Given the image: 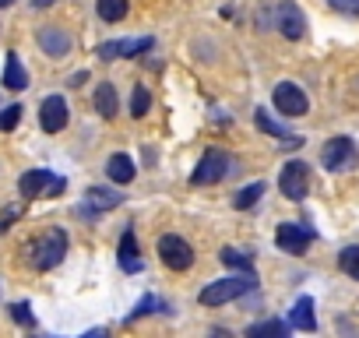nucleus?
Masks as SVG:
<instances>
[{
    "label": "nucleus",
    "instance_id": "obj_16",
    "mask_svg": "<svg viewBox=\"0 0 359 338\" xmlns=\"http://www.w3.org/2000/svg\"><path fill=\"white\" fill-rule=\"evenodd\" d=\"M4 85H8L11 92H22V88H29V71L22 67L18 53H8V60H4Z\"/></svg>",
    "mask_w": 359,
    "mask_h": 338
},
{
    "label": "nucleus",
    "instance_id": "obj_26",
    "mask_svg": "<svg viewBox=\"0 0 359 338\" xmlns=\"http://www.w3.org/2000/svg\"><path fill=\"white\" fill-rule=\"evenodd\" d=\"M22 106H8V109H0V130H15L18 120H22Z\"/></svg>",
    "mask_w": 359,
    "mask_h": 338
},
{
    "label": "nucleus",
    "instance_id": "obj_34",
    "mask_svg": "<svg viewBox=\"0 0 359 338\" xmlns=\"http://www.w3.org/2000/svg\"><path fill=\"white\" fill-rule=\"evenodd\" d=\"M50 4H57V0H36V8H50Z\"/></svg>",
    "mask_w": 359,
    "mask_h": 338
},
{
    "label": "nucleus",
    "instance_id": "obj_3",
    "mask_svg": "<svg viewBox=\"0 0 359 338\" xmlns=\"http://www.w3.org/2000/svg\"><path fill=\"white\" fill-rule=\"evenodd\" d=\"M278 191L289 198V201H303L306 191H310V165L292 158L282 165V173H278Z\"/></svg>",
    "mask_w": 359,
    "mask_h": 338
},
{
    "label": "nucleus",
    "instance_id": "obj_32",
    "mask_svg": "<svg viewBox=\"0 0 359 338\" xmlns=\"http://www.w3.org/2000/svg\"><path fill=\"white\" fill-rule=\"evenodd\" d=\"M15 219H18V208H11V212H8L4 219H0V233H8V226H11Z\"/></svg>",
    "mask_w": 359,
    "mask_h": 338
},
{
    "label": "nucleus",
    "instance_id": "obj_35",
    "mask_svg": "<svg viewBox=\"0 0 359 338\" xmlns=\"http://www.w3.org/2000/svg\"><path fill=\"white\" fill-rule=\"evenodd\" d=\"M8 4H15V0H0V8H8Z\"/></svg>",
    "mask_w": 359,
    "mask_h": 338
},
{
    "label": "nucleus",
    "instance_id": "obj_23",
    "mask_svg": "<svg viewBox=\"0 0 359 338\" xmlns=\"http://www.w3.org/2000/svg\"><path fill=\"white\" fill-rule=\"evenodd\" d=\"M148 106H151L148 88H144V85H134V92H130V113H134V116H144Z\"/></svg>",
    "mask_w": 359,
    "mask_h": 338
},
{
    "label": "nucleus",
    "instance_id": "obj_14",
    "mask_svg": "<svg viewBox=\"0 0 359 338\" xmlns=\"http://www.w3.org/2000/svg\"><path fill=\"white\" fill-rule=\"evenodd\" d=\"M289 324L299 327V331H317V317H313V299L310 296H299L289 310Z\"/></svg>",
    "mask_w": 359,
    "mask_h": 338
},
{
    "label": "nucleus",
    "instance_id": "obj_5",
    "mask_svg": "<svg viewBox=\"0 0 359 338\" xmlns=\"http://www.w3.org/2000/svg\"><path fill=\"white\" fill-rule=\"evenodd\" d=\"M158 257H162V264L172 268V271H187V268L194 264L191 243H187L184 236H172V233L158 236Z\"/></svg>",
    "mask_w": 359,
    "mask_h": 338
},
{
    "label": "nucleus",
    "instance_id": "obj_2",
    "mask_svg": "<svg viewBox=\"0 0 359 338\" xmlns=\"http://www.w3.org/2000/svg\"><path fill=\"white\" fill-rule=\"evenodd\" d=\"M64 254H67V233H64V229H50L46 236L36 240V247H32V264H36L39 271H50V268H57V264L64 261Z\"/></svg>",
    "mask_w": 359,
    "mask_h": 338
},
{
    "label": "nucleus",
    "instance_id": "obj_22",
    "mask_svg": "<svg viewBox=\"0 0 359 338\" xmlns=\"http://www.w3.org/2000/svg\"><path fill=\"white\" fill-rule=\"evenodd\" d=\"M247 334H250V338H261V334H275V338H282V334H289V324H282V320H264V324L247 327Z\"/></svg>",
    "mask_w": 359,
    "mask_h": 338
},
{
    "label": "nucleus",
    "instance_id": "obj_18",
    "mask_svg": "<svg viewBox=\"0 0 359 338\" xmlns=\"http://www.w3.org/2000/svg\"><path fill=\"white\" fill-rule=\"evenodd\" d=\"M116 106H120L116 88H113L109 81H102V85L95 88V113H99V116H106V120H113V116H116Z\"/></svg>",
    "mask_w": 359,
    "mask_h": 338
},
{
    "label": "nucleus",
    "instance_id": "obj_15",
    "mask_svg": "<svg viewBox=\"0 0 359 338\" xmlns=\"http://www.w3.org/2000/svg\"><path fill=\"white\" fill-rule=\"evenodd\" d=\"M106 177H109L113 184H130V180H134V158L123 155V151L109 155V162H106Z\"/></svg>",
    "mask_w": 359,
    "mask_h": 338
},
{
    "label": "nucleus",
    "instance_id": "obj_12",
    "mask_svg": "<svg viewBox=\"0 0 359 338\" xmlns=\"http://www.w3.org/2000/svg\"><path fill=\"white\" fill-rule=\"evenodd\" d=\"M36 43H39V50L46 53V57H67L71 53V36L64 32V29H57V25H46V29H39V36H36Z\"/></svg>",
    "mask_w": 359,
    "mask_h": 338
},
{
    "label": "nucleus",
    "instance_id": "obj_7",
    "mask_svg": "<svg viewBox=\"0 0 359 338\" xmlns=\"http://www.w3.org/2000/svg\"><path fill=\"white\" fill-rule=\"evenodd\" d=\"M355 144H352V137H331L327 144H324V151H320V162H324V169L327 173H341V169H348L352 162H355Z\"/></svg>",
    "mask_w": 359,
    "mask_h": 338
},
{
    "label": "nucleus",
    "instance_id": "obj_19",
    "mask_svg": "<svg viewBox=\"0 0 359 338\" xmlns=\"http://www.w3.org/2000/svg\"><path fill=\"white\" fill-rule=\"evenodd\" d=\"M127 0H95V11L102 22H123L127 18Z\"/></svg>",
    "mask_w": 359,
    "mask_h": 338
},
{
    "label": "nucleus",
    "instance_id": "obj_13",
    "mask_svg": "<svg viewBox=\"0 0 359 338\" xmlns=\"http://www.w3.org/2000/svg\"><path fill=\"white\" fill-rule=\"evenodd\" d=\"M53 180H57V177L50 173V169H29V173L18 180V194H22V198H39Z\"/></svg>",
    "mask_w": 359,
    "mask_h": 338
},
{
    "label": "nucleus",
    "instance_id": "obj_30",
    "mask_svg": "<svg viewBox=\"0 0 359 338\" xmlns=\"http://www.w3.org/2000/svg\"><path fill=\"white\" fill-rule=\"evenodd\" d=\"M151 306H155V296H144V299H141V303H137V306H134V310L127 313V324H134L137 317H144V313H151Z\"/></svg>",
    "mask_w": 359,
    "mask_h": 338
},
{
    "label": "nucleus",
    "instance_id": "obj_1",
    "mask_svg": "<svg viewBox=\"0 0 359 338\" xmlns=\"http://www.w3.org/2000/svg\"><path fill=\"white\" fill-rule=\"evenodd\" d=\"M257 285V275L254 271H243V275H233V278H219L212 285L201 289V303L205 306H222V303H233L240 299L243 292H250Z\"/></svg>",
    "mask_w": 359,
    "mask_h": 338
},
{
    "label": "nucleus",
    "instance_id": "obj_10",
    "mask_svg": "<svg viewBox=\"0 0 359 338\" xmlns=\"http://www.w3.org/2000/svg\"><path fill=\"white\" fill-rule=\"evenodd\" d=\"M39 127L46 134H60L67 127V99L64 95H46L39 106Z\"/></svg>",
    "mask_w": 359,
    "mask_h": 338
},
{
    "label": "nucleus",
    "instance_id": "obj_27",
    "mask_svg": "<svg viewBox=\"0 0 359 338\" xmlns=\"http://www.w3.org/2000/svg\"><path fill=\"white\" fill-rule=\"evenodd\" d=\"M257 127H261L264 134H271V137H282V134H285V127H282V123H275L264 109H257Z\"/></svg>",
    "mask_w": 359,
    "mask_h": 338
},
{
    "label": "nucleus",
    "instance_id": "obj_21",
    "mask_svg": "<svg viewBox=\"0 0 359 338\" xmlns=\"http://www.w3.org/2000/svg\"><path fill=\"white\" fill-rule=\"evenodd\" d=\"M338 268H341L348 278L359 282V247H345V250L338 254Z\"/></svg>",
    "mask_w": 359,
    "mask_h": 338
},
{
    "label": "nucleus",
    "instance_id": "obj_20",
    "mask_svg": "<svg viewBox=\"0 0 359 338\" xmlns=\"http://www.w3.org/2000/svg\"><path fill=\"white\" fill-rule=\"evenodd\" d=\"M264 191H268V187H264V184L257 180V184H250V187H243V191H240V194L233 198V205H236L240 212H247V208H254V205L261 201V194H264Z\"/></svg>",
    "mask_w": 359,
    "mask_h": 338
},
{
    "label": "nucleus",
    "instance_id": "obj_31",
    "mask_svg": "<svg viewBox=\"0 0 359 338\" xmlns=\"http://www.w3.org/2000/svg\"><path fill=\"white\" fill-rule=\"evenodd\" d=\"M285 151H292V148H299L303 144V137H296V134H282V141H278Z\"/></svg>",
    "mask_w": 359,
    "mask_h": 338
},
{
    "label": "nucleus",
    "instance_id": "obj_33",
    "mask_svg": "<svg viewBox=\"0 0 359 338\" xmlns=\"http://www.w3.org/2000/svg\"><path fill=\"white\" fill-rule=\"evenodd\" d=\"M120 268H123V271H141V257H137V261H123Z\"/></svg>",
    "mask_w": 359,
    "mask_h": 338
},
{
    "label": "nucleus",
    "instance_id": "obj_4",
    "mask_svg": "<svg viewBox=\"0 0 359 338\" xmlns=\"http://www.w3.org/2000/svg\"><path fill=\"white\" fill-rule=\"evenodd\" d=\"M226 173H229V155L219 151V148H208V151L201 155V162L194 165L191 184H194V187H208V184H219Z\"/></svg>",
    "mask_w": 359,
    "mask_h": 338
},
{
    "label": "nucleus",
    "instance_id": "obj_17",
    "mask_svg": "<svg viewBox=\"0 0 359 338\" xmlns=\"http://www.w3.org/2000/svg\"><path fill=\"white\" fill-rule=\"evenodd\" d=\"M88 205L92 212H109V208H120L123 205V194L120 191H106V187H88Z\"/></svg>",
    "mask_w": 359,
    "mask_h": 338
},
{
    "label": "nucleus",
    "instance_id": "obj_11",
    "mask_svg": "<svg viewBox=\"0 0 359 338\" xmlns=\"http://www.w3.org/2000/svg\"><path fill=\"white\" fill-rule=\"evenodd\" d=\"M310 240H313V233H310L306 226H299V222H282L278 233H275V243H278L285 254H303V250L310 247Z\"/></svg>",
    "mask_w": 359,
    "mask_h": 338
},
{
    "label": "nucleus",
    "instance_id": "obj_29",
    "mask_svg": "<svg viewBox=\"0 0 359 338\" xmlns=\"http://www.w3.org/2000/svg\"><path fill=\"white\" fill-rule=\"evenodd\" d=\"M327 8H331V11H341V15L359 18V0H327Z\"/></svg>",
    "mask_w": 359,
    "mask_h": 338
},
{
    "label": "nucleus",
    "instance_id": "obj_9",
    "mask_svg": "<svg viewBox=\"0 0 359 338\" xmlns=\"http://www.w3.org/2000/svg\"><path fill=\"white\" fill-rule=\"evenodd\" d=\"M155 46L151 36H141V39H113V43H102L95 50L99 60H123V57H137V53H148Z\"/></svg>",
    "mask_w": 359,
    "mask_h": 338
},
{
    "label": "nucleus",
    "instance_id": "obj_6",
    "mask_svg": "<svg viewBox=\"0 0 359 338\" xmlns=\"http://www.w3.org/2000/svg\"><path fill=\"white\" fill-rule=\"evenodd\" d=\"M271 99H275V109L285 113V116H306V109H310V99L296 81H278Z\"/></svg>",
    "mask_w": 359,
    "mask_h": 338
},
{
    "label": "nucleus",
    "instance_id": "obj_25",
    "mask_svg": "<svg viewBox=\"0 0 359 338\" xmlns=\"http://www.w3.org/2000/svg\"><path fill=\"white\" fill-rule=\"evenodd\" d=\"M123 261H137V240H134V229H127L120 236V264Z\"/></svg>",
    "mask_w": 359,
    "mask_h": 338
},
{
    "label": "nucleus",
    "instance_id": "obj_28",
    "mask_svg": "<svg viewBox=\"0 0 359 338\" xmlns=\"http://www.w3.org/2000/svg\"><path fill=\"white\" fill-rule=\"evenodd\" d=\"M11 317H15L18 324H25V327H32V324H36V317H32V306H29V303H11Z\"/></svg>",
    "mask_w": 359,
    "mask_h": 338
},
{
    "label": "nucleus",
    "instance_id": "obj_8",
    "mask_svg": "<svg viewBox=\"0 0 359 338\" xmlns=\"http://www.w3.org/2000/svg\"><path fill=\"white\" fill-rule=\"evenodd\" d=\"M275 25H278V32L285 36V39H303V32H306V18H303V11H299V4L296 0H282V4L275 8Z\"/></svg>",
    "mask_w": 359,
    "mask_h": 338
},
{
    "label": "nucleus",
    "instance_id": "obj_24",
    "mask_svg": "<svg viewBox=\"0 0 359 338\" xmlns=\"http://www.w3.org/2000/svg\"><path fill=\"white\" fill-rule=\"evenodd\" d=\"M229 268H240V271H250V254H243V250H236V247H222V254H219Z\"/></svg>",
    "mask_w": 359,
    "mask_h": 338
}]
</instances>
